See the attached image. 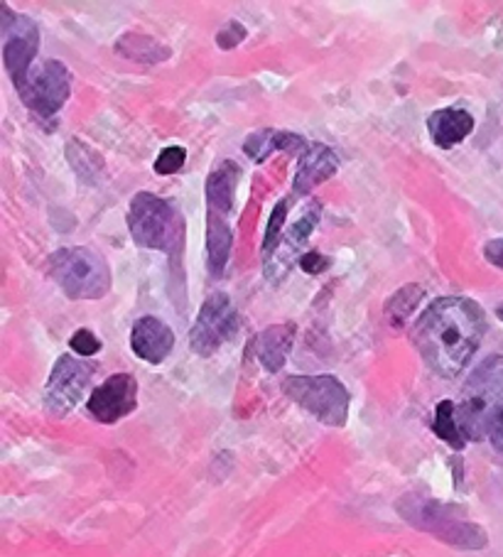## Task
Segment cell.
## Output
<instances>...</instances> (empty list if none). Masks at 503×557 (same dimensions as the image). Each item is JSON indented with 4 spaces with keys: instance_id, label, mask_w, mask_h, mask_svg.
<instances>
[{
    "instance_id": "1",
    "label": "cell",
    "mask_w": 503,
    "mask_h": 557,
    "mask_svg": "<svg viewBox=\"0 0 503 557\" xmlns=\"http://www.w3.org/2000/svg\"><path fill=\"white\" fill-rule=\"evenodd\" d=\"M487 334V314L469 297H438L410 330V342L428 369L454 379L467 369Z\"/></svg>"
},
{
    "instance_id": "2",
    "label": "cell",
    "mask_w": 503,
    "mask_h": 557,
    "mask_svg": "<svg viewBox=\"0 0 503 557\" xmlns=\"http://www.w3.org/2000/svg\"><path fill=\"white\" fill-rule=\"evenodd\" d=\"M241 180V168L234 160H224L207 177V265L211 277H221L234 248L231 214L234 195Z\"/></svg>"
},
{
    "instance_id": "3",
    "label": "cell",
    "mask_w": 503,
    "mask_h": 557,
    "mask_svg": "<svg viewBox=\"0 0 503 557\" xmlns=\"http://www.w3.org/2000/svg\"><path fill=\"white\" fill-rule=\"evenodd\" d=\"M128 228L133 242L148 251H162L175 263L185 248V216L172 205L150 191H138L128 207Z\"/></svg>"
},
{
    "instance_id": "4",
    "label": "cell",
    "mask_w": 503,
    "mask_h": 557,
    "mask_svg": "<svg viewBox=\"0 0 503 557\" xmlns=\"http://www.w3.org/2000/svg\"><path fill=\"white\" fill-rule=\"evenodd\" d=\"M503 408V354L483 359L462 388L457 420L464 440H483L489 422Z\"/></svg>"
},
{
    "instance_id": "5",
    "label": "cell",
    "mask_w": 503,
    "mask_h": 557,
    "mask_svg": "<svg viewBox=\"0 0 503 557\" xmlns=\"http://www.w3.org/2000/svg\"><path fill=\"white\" fill-rule=\"evenodd\" d=\"M47 271L70 300H101L111 290L109 261L89 246L60 248L47 261Z\"/></svg>"
},
{
    "instance_id": "6",
    "label": "cell",
    "mask_w": 503,
    "mask_h": 557,
    "mask_svg": "<svg viewBox=\"0 0 503 557\" xmlns=\"http://www.w3.org/2000/svg\"><path fill=\"white\" fill-rule=\"evenodd\" d=\"M398 513L410 525L438 535L440 541L450 543V545L471 547V550L487 545V533H483L479 525L462 521V518L454 513V508H450L447 504L408 494L398 502Z\"/></svg>"
},
{
    "instance_id": "7",
    "label": "cell",
    "mask_w": 503,
    "mask_h": 557,
    "mask_svg": "<svg viewBox=\"0 0 503 557\" xmlns=\"http://www.w3.org/2000/svg\"><path fill=\"white\" fill-rule=\"evenodd\" d=\"M283 393L329 428H342L349 418V391L334 376H290L283 381Z\"/></svg>"
},
{
    "instance_id": "8",
    "label": "cell",
    "mask_w": 503,
    "mask_h": 557,
    "mask_svg": "<svg viewBox=\"0 0 503 557\" xmlns=\"http://www.w3.org/2000/svg\"><path fill=\"white\" fill-rule=\"evenodd\" d=\"M21 101L40 121H50L72 96V72L60 60H42L15 84Z\"/></svg>"
},
{
    "instance_id": "9",
    "label": "cell",
    "mask_w": 503,
    "mask_h": 557,
    "mask_svg": "<svg viewBox=\"0 0 503 557\" xmlns=\"http://www.w3.org/2000/svg\"><path fill=\"white\" fill-rule=\"evenodd\" d=\"M238 312L226 293L209 295L205 305L199 307L195 326L189 330V347L199 357H214L238 334Z\"/></svg>"
},
{
    "instance_id": "10",
    "label": "cell",
    "mask_w": 503,
    "mask_h": 557,
    "mask_svg": "<svg viewBox=\"0 0 503 557\" xmlns=\"http://www.w3.org/2000/svg\"><path fill=\"white\" fill-rule=\"evenodd\" d=\"M0 35H3V66L11 82L17 84L37 64L40 27L33 17L0 5Z\"/></svg>"
},
{
    "instance_id": "11",
    "label": "cell",
    "mask_w": 503,
    "mask_h": 557,
    "mask_svg": "<svg viewBox=\"0 0 503 557\" xmlns=\"http://www.w3.org/2000/svg\"><path fill=\"white\" fill-rule=\"evenodd\" d=\"M96 367L94 363H86L82 359H74L70 354L57 359L54 369L47 379L45 386V406L52 416H66V412L74 410L76 403L84 398L86 388L94 379Z\"/></svg>"
},
{
    "instance_id": "12",
    "label": "cell",
    "mask_w": 503,
    "mask_h": 557,
    "mask_svg": "<svg viewBox=\"0 0 503 557\" xmlns=\"http://www.w3.org/2000/svg\"><path fill=\"white\" fill-rule=\"evenodd\" d=\"M135 406H138V381L131 373H115V376L106 379L99 388H94L89 403H86L91 416L103 425L131 416Z\"/></svg>"
},
{
    "instance_id": "13",
    "label": "cell",
    "mask_w": 503,
    "mask_h": 557,
    "mask_svg": "<svg viewBox=\"0 0 503 557\" xmlns=\"http://www.w3.org/2000/svg\"><path fill=\"white\" fill-rule=\"evenodd\" d=\"M336 172H340V158L336 152L324 146V143H312L299 158V165L293 180V191L295 197H305L315 187L322 185V182L332 180Z\"/></svg>"
},
{
    "instance_id": "14",
    "label": "cell",
    "mask_w": 503,
    "mask_h": 557,
    "mask_svg": "<svg viewBox=\"0 0 503 557\" xmlns=\"http://www.w3.org/2000/svg\"><path fill=\"white\" fill-rule=\"evenodd\" d=\"M175 347V334L158 317H140L131 330V349L138 359L162 363Z\"/></svg>"
},
{
    "instance_id": "15",
    "label": "cell",
    "mask_w": 503,
    "mask_h": 557,
    "mask_svg": "<svg viewBox=\"0 0 503 557\" xmlns=\"http://www.w3.org/2000/svg\"><path fill=\"white\" fill-rule=\"evenodd\" d=\"M309 146L303 136H297V133H290V131H275V128H263V131L250 133L244 143V152L254 162H266L273 152H287V156L303 158V152Z\"/></svg>"
},
{
    "instance_id": "16",
    "label": "cell",
    "mask_w": 503,
    "mask_h": 557,
    "mask_svg": "<svg viewBox=\"0 0 503 557\" xmlns=\"http://www.w3.org/2000/svg\"><path fill=\"white\" fill-rule=\"evenodd\" d=\"M474 131V116L464 109H440L428 119V133L440 150H452Z\"/></svg>"
},
{
    "instance_id": "17",
    "label": "cell",
    "mask_w": 503,
    "mask_h": 557,
    "mask_svg": "<svg viewBox=\"0 0 503 557\" xmlns=\"http://www.w3.org/2000/svg\"><path fill=\"white\" fill-rule=\"evenodd\" d=\"M295 324H273L263 330L260 334H256L254 339V351L258 361L263 363L266 371L275 373L285 367V359L290 349H293L295 344Z\"/></svg>"
},
{
    "instance_id": "18",
    "label": "cell",
    "mask_w": 503,
    "mask_h": 557,
    "mask_svg": "<svg viewBox=\"0 0 503 557\" xmlns=\"http://www.w3.org/2000/svg\"><path fill=\"white\" fill-rule=\"evenodd\" d=\"M115 52L123 54L125 60L138 62V64H162L170 60L172 50L160 40H155L150 35L143 33H125L115 42Z\"/></svg>"
},
{
    "instance_id": "19",
    "label": "cell",
    "mask_w": 503,
    "mask_h": 557,
    "mask_svg": "<svg viewBox=\"0 0 503 557\" xmlns=\"http://www.w3.org/2000/svg\"><path fill=\"white\" fill-rule=\"evenodd\" d=\"M66 160L74 170V175L79 177L84 185H99L106 170L103 158L94 148L86 146V143L72 138L66 143Z\"/></svg>"
},
{
    "instance_id": "20",
    "label": "cell",
    "mask_w": 503,
    "mask_h": 557,
    "mask_svg": "<svg viewBox=\"0 0 503 557\" xmlns=\"http://www.w3.org/2000/svg\"><path fill=\"white\" fill-rule=\"evenodd\" d=\"M422 297H425L422 285L413 283V285H403L401 290L385 302V320H389L391 330H403V326L408 324L415 307L420 305Z\"/></svg>"
},
{
    "instance_id": "21",
    "label": "cell",
    "mask_w": 503,
    "mask_h": 557,
    "mask_svg": "<svg viewBox=\"0 0 503 557\" xmlns=\"http://www.w3.org/2000/svg\"><path fill=\"white\" fill-rule=\"evenodd\" d=\"M432 432L454 449H462L464 445H467V440H464V435H462L459 420H457V406H454L452 400H442L438 410H434Z\"/></svg>"
},
{
    "instance_id": "22",
    "label": "cell",
    "mask_w": 503,
    "mask_h": 557,
    "mask_svg": "<svg viewBox=\"0 0 503 557\" xmlns=\"http://www.w3.org/2000/svg\"><path fill=\"white\" fill-rule=\"evenodd\" d=\"M319 216H322V205H319V201L307 205L303 211H299V216L293 221V224L287 226V232L280 244H285L290 248H295V251H299V246H305L307 238L312 236L315 226L319 224Z\"/></svg>"
},
{
    "instance_id": "23",
    "label": "cell",
    "mask_w": 503,
    "mask_h": 557,
    "mask_svg": "<svg viewBox=\"0 0 503 557\" xmlns=\"http://www.w3.org/2000/svg\"><path fill=\"white\" fill-rule=\"evenodd\" d=\"M287 205H290V199H280L275 209H273V214H270L266 238H263V258L273 253L278 244L283 242V226H285V219H287Z\"/></svg>"
},
{
    "instance_id": "24",
    "label": "cell",
    "mask_w": 503,
    "mask_h": 557,
    "mask_svg": "<svg viewBox=\"0 0 503 557\" xmlns=\"http://www.w3.org/2000/svg\"><path fill=\"white\" fill-rule=\"evenodd\" d=\"M185 162H187V150L180 146H170L160 152L152 168L158 175H175V172L185 168Z\"/></svg>"
},
{
    "instance_id": "25",
    "label": "cell",
    "mask_w": 503,
    "mask_h": 557,
    "mask_svg": "<svg viewBox=\"0 0 503 557\" xmlns=\"http://www.w3.org/2000/svg\"><path fill=\"white\" fill-rule=\"evenodd\" d=\"M246 35H248V30L244 25H241L238 21H229L217 33V45L221 47V50H234V47H238L241 42L246 40Z\"/></svg>"
},
{
    "instance_id": "26",
    "label": "cell",
    "mask_w": 503,
    "mask_h": 557,
    "mask_svg": "<svg viewBox=\"0 0 503 557\" xmlns=\"http://www.w3.org/2000/svg\"><path fill=\"white\" fill-rule=\"evenodd\" d=\"M70 347L76 354H79V357H94V354L101 351V339L96 337V334L89 332V330H79V332L72 334Z\"/></svg>"
},
{
    "instance_id": "27",
    "label": "cell",
    "mask_w": 503,
    "mask_h": 557,
    "mask_svg": "<svg viewBox=\"0 0 503 557\" xmlns=\"http://www.w3.org/2000/svg\"><path fill=\"white\" fill-rule=\"evenodd\" d=\"M299 268H303L305 273H309V275H319V273H324L329 265H332V258H327V256H322L319 251H307V253H303V258H299Z\"/></svg>"
},
{
    "instance_id": "28",
    "label": "cell",
    "mask_w": 503,
    "mask_h": 557,
    "mask_svg": "<svg viewBox=\"0 0 503 557\" xmlns=\"http://www.w3.org/2000/svg\"><path fill=\"white\" fill-rule=\"evenodd\" d=\"M489 440H491V445L499 449V453L503 455V408L496 412V416L491 418V422H489V435H487Z\"/></svg>"
},
{
    "instance_id": "29",
    "label": "cell",
    "mask_w": 503,
    "mask_h": 557,
    "mask_svg": "<svg viewBox=\"0 0 503 557\" xmlns=\"http://www.w3.org/2000/svg\"><path fill=\"white\" fill-rule=\"evenodd\" d=\"M483 258H487L491 265H496L503 271V238H493V242L483 246Z\"/></svg>"
},
{
    "instance_id": "30",
    "label": "cell",
    "mask_w": 503,
    "mask_h": 557,
    "mask_svg": "<svg viewBox=\"0 0 503 557\" xmlns=\"http://www.w3.org/2000/svg\"><path fill=\"white\" fill-rule=\"evenodd\" d=\"M496 317H499V320L503 322V302L496 307Z\"/></svg>"
}]
</instances>
